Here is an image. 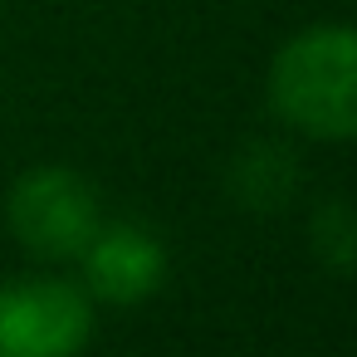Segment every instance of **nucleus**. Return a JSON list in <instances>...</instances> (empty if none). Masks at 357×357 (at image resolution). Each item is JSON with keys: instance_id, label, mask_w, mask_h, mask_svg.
I'll return each instance as SVG.
<instances>
[{"instance_id": "nucleus-1", "label": "nucleus", "mask_w": 357, "mask_h": 357, "mask_svg": "<svg viewBox=\"0 0 357 357\" xmlns=\"http://www.w3.org/2000/svg\"><path fill=\"white\" fill-rule=\"evenodd\" d=\"M269 108L303 137L347 142L357 132V40L347 25L298 30L269 64Z\"/></svg>"}, {"instance_id": "nucleus-2", "label": "nucleus", "mask_w": 357, "mask_h": 357, "mask_svg": "<svg viewBox=\"0 0 357 357\" xmlns=\"http://www.w3.org/2000/svg\"><path fill=\"white\" fill-rule=\"evenodd\" d=\"M6 220L35 259H79L103 225V211L98 191L74 167H35L10 186Z\"/></svg>"}, {"instance_id": "nucleus-3", "label": "nucleus", "mask_w": 357, "mask_h": 357, "mask_svg": "<svg viewBox=\"0 0 357 357\" xmlns=\"http://www.w3.org/2000/svg\"><path fill=\"white\" fill-rule=\"evenodd\" d=\"M93 337V298L69 279L0 284V357H79Z\"/></svg>"}, {"instance_id": "nucleus-4", "label": "nucleus", "mask_w": 357, "mask_h": 357, "mask_svg": "<svg viewBox=\"0 0 357 357\" xmlns=\"http://www.w3.org/2000/svg\"><path fill=\"white\" fill-rule=\"evenodd\" d=\"M84 294L103 303H142L167 279V250L147 225H98L84 245Z\"/></svg>"}, {"instance_id": "nucleus-5", "label": "nucleus", "mask_w": 357, "mask_h": 357, "mask_svg": "<svg viewBox=\"0 0 357 357\" xmlns=\"http://www.w3.org/2000/svg\"><path fill=\"white\" fill-rule=\"evenodd\" d=\"M225 186H230V201L245 206L250 215H274L298 191V157L279 137H255L235 152Z\"/></svg>"}, {"instance_id": "nucleus-6", "label": "nucleus", "mask_w": 357, "mask_h": 357, "mask_svg": "<svg viewBox=\"0 0 357 357\" xmlns=\"http://www.w3.org/2000/svg\"><path fill=\"white\" fill-rule=\"evenodd\" d=\"M308 240H313V255L333 269V274H352V259H357V230H352V211L342 196H328L313 206L308 215Z\"/></svg>"}]
</instances>
